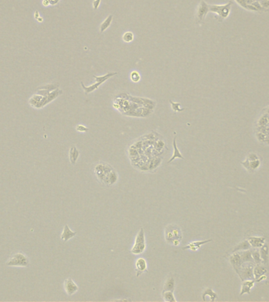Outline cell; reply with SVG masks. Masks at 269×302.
I'll return each instance as SVG.
<instances>
[{
	"label": "cell",
	"instance_id": "6",
	"mask_svg": "<svg viewBox=\"0 0 269 302\" xmlns=\"http://www.w3.org/2000/svg\"><path fill=\"white\" fill-rule=\"evenodd\" d=\"M64 289L65 291L69 296L75 294L79 290V287L72 279V278H68L64 282Z\"/></svg>",
	"mask_w": 269,
	"mask_h": 302
},
{
	"label": "cell",
	"instance_id": "35",
	"mask_svg": "<svg viewBox=\"0 0 269 302\" xmlns=\"http://www.w3.org/2000/svg\"><path fill=\"white\" fill-rule=\"evenodd\" d=\"M76 131H77V132H87L89 131L88 128L83 126V125H82V124L77 125V126H76Z\"/></svg>",
	"mask_w": 269,
	"mask_h": 302
},
{
	"label": "cell",
	"instance_id": "17",
	"mask_svg": "<svg viewBox=\"0 0 269 302\" xmlns=\"http://www.w3.org/2000/svg\"><path fill=\"white\" fill-rule=\"evenodd\" d=\"M79 156V151L75 146H72L69 150V161L72 165H75Z\"/></svg>",
	"mask_w": 269,
	"mask_h": 302
},
{
	"label": "cell",
	"instance_id": "23",
	"mask_svg": "<svg viewBox=\"0 0 269 302\" xmlns=\"http://www.w3.org/2000/svg\"><path fill=\"white\" fill-rule=\"evenodd\" d=\"M206 296H208V297H210V300H211V301H215L216 299L217 298V294L215 293V292L213 291L211 288H206L204 291H203V293H202L203 300H206Z\"/></svg>",
	"mask_w": 269,
	"mask_h": 302
},
{
	"label": "cell",
	"instance_id": "37",
	"mask_svg": "<svg viewBox=\"0 0 269 302\" xmlns=\"http://www.w3.org/2000/svg\"><path fill=\"white\" fill-rule=\"evenodd\" d=\"M257 159H259L258 157H257V155L255 154H249V156L247 157V160L249 161H255V160H257Z\"/></svg>",
	"mask_w": 269,
	"mask_h": 302
},
{
	"label": "cell",
	"instance_id": "29",
	"mask_svg": "<svg viewBox=\"0 0 269 302\" xmlns=\"http://www.w3.org/2000/svg\"><path fill=\"white\" fill-rule=\"evenodd\" d=\"M146 243V239H145V232L144 229L141 227V229L139 230V233L137 234L136 237V240H135V243Z\"/></svg>",
	"mask_w": 269,
	"mask_h": 302
},
{
	"label": "cell",
	"instance_id": "2",
	"mask_svg": "<svg viewBox=\"0 0 269 302\" xmlns=\"http://www.w3.org/2000/svg\"><path fill=\"white\" fill-rule=\"evenodd\" d=\"M6 266L9 267H22L26 268L29 265V259L25 254L21 252L13 253L8 258L5 263Z\"/></svg>",
	"mask_w": 269,
	"mask_h": 302
},
{
	"label": "cell",
	"instance_id": "4",
	"mask_svg": "<svg viewBox=\"0 0 269 302\" xmlns=\"http://www.w3.org/2000/svg\"><path fill=\"white\" fill-rule=\"evenodd\" d=\"M237 273L240 275L242 280H253L254 279L253 276V264H242L239 268H235Z\"/></svg>",
	"mask_w": 269,
	"mask_h": 302
},
{
	"label": "cell",
	"instance_id": "16",
	"mask_svg": "<svg viewBox=\"0 0 269 302\" xmlns=\"http://www.w3.org/2000/svg\"><path fill=\"white\" fill-rule=\"evenodd\" d=\"M175 286V278L172 275L168 276L167 279L164 282V287H163V290H168V291H174Z\"/></svg>",
	"mask_w": 269,
	"mask_h": 302
},
{
	"label": "cell",
	"instance_id": "38",
	"mask_svg": "<svg viewBox=\"0 0 269 302\" xmlns=\"http://www.w3.org/2000/svg\"><path fill=\"white\" fill-rule=\"evenodd\" d=\"M101 1L102 0H94V2H93V9L94 10H96L98 8V6H99V5H100V3H101Z\"/></svg>",
	"mask_w": 269,
	"mask_h": 302
},
{
	"label": "cell",
	"instance_id": "36",
	"mask_svg": "<svg viewBox=\"0 0 269 302\" xmlns=\"http://www.w3.org/2000/svg\"><path fill=\"white\" fill-rule=\"evenodd\" d=\"M267 122H268V120H267V117L265 116L262 117L259 120L258 124L260 125V126H265V125L267 124Z\"/></svg>",
	"mask_w": 269,
	"mask_h": 302
},
{
	"label": "cell",
	"instance_id": "9",
	"mask_svg": "<svg viewBox=\"0 0 269 302\" xmlns=\"http://www.w3.org/2000/svg\"><path fill=\"white\" fill-rule=\"evenodd\" d=\"M118 180V174L114 169H112L110 172H109L106 177L105 178L103 181V184L106 185L107 186H113V184L117 183Z\"/></svg>",
	"mask_w": 269,
	"mask_h": 302
},
{
	"label": "cell",
	"instance_id": "39",
	"mask_svg": "<svg viewBox=\"0 0 269 302\" xmlns=\"http://www.w3.org/2000/svg\"><path fill=\"white\" fill-rule=\"evenodd\" d=\"M257 139H258L259 141L263 142V141H264V140H265L266 136H264V133H261V132H259V133H257Z\"/></svg>",
	"mask_w": 269,
	"mask_h": 302
},
{
	"label": "cell",
	"instance_id": "11",
	"mask_svg": "<svg viewBox=\"0 0 269 302\" xmlns=\"http://www.w3.org/2000/svg\"><path fill=\"white\" fill-rule=\"evenodd\" d=\"M76 235H77V233L76 231H72V230H70L69 227L67 224H65V227H64L62 235H61V239L62 241H64V242H68L69 239L75 237Z\"/></svg>",
	"mask_w": 269,
	"mask_h": 302
},
{
	"label": "cell",
	"instance_id": "43",
	"mask_svg": "<svg viewBox=\"0 0 269 302\" xmlns=\"http://www.w3.org/2000/svg\"><path fill=\"white\" fill-rule=\"evenodd\" d=\"M265 140H266V141H267V143H269V138H266Z\"/></svg>",
	"mask_w": 269,
	"mask_h": 302
},
{
	"label": "cell",
	"instance_id": "34",
	"mask_svg": "<svg viewBox=\"0 0 269 302\" xmlns=\"http://www.w3.org/2000/svg\"><path fill=\"white\" fill-rule=\"evenodd\" d=\"M131 79L133 82H139L141 79V76H140V74L137 71H133L131 73Z\"/></svg>",
	"mask_w": 269,
	"mask_h": 302
},
{
	"label": "cell",
	"instance_id": "20",
	"mask_svg": "<svg viewBox=\"0 0 269 302\" xmlns=\"http://www.w3.org/2000/svg\"><path fill=\"white\" fill-rule=\"evenodd\" d=\"M146 248V243H135L133 247L131 250V253L133 254H140V253H143Z\"/></svg>",
	"mask_w": 269,
	"mask_h": 302
},
{
	"label": "cell",
	"instance_id": "14",
	"mask_svg": "<svg viewBox=\"0 0 269 302\" xmlns=\"http://www.w3.org/2000/svg\"><path fill=\"white\" fill-rule=\"evenodd\" d=\"M255 281L253 280H245L242 283V289H241V293H240V296L242 295L245 294V293H248L249 294L250 293V289L251 288L254 286Z\"/></svg>",
	"mask_w": 269,
	"mask_h": 302
},
{
	"label": "cell",
	"instance_id": "21",
	"mask_svg": "<svg viewBox=\"0 0 269 302\" xmlns=\"http://www.w3.org/2000/svg\"><path fill=\"white\" fill-rule=\"evenodd\" d=\"M250 247H251V245H250V243H249V241L248 240L243 241V242H242V243H240L239 244H238L237 246H235L233 252L244 251V250H249Z\"/></svg>",
	"mask_w": 269,
	"mask_h": 302
},
{
	"label": "cell",
	"instance_id": "28",
	"mask_svg": "<svg viewBox=\"0 0 269 302\" xmlns=\"http://www.w3.org/2000/svg\"><path fill=\"white\" fill-rule=\"evenodd\" d=\"M251 254H252V257H253V261H254V262L256 263V264H262V260H261V257H260V250H257V248H254L253 250H251Z\"/></svg>",
	"mask_w": 269,
	"mask_h": 302
},
{
	"label": "cell",
	"instance_id": "19",
	"mask_svg": "<svg viewBox=\"0 0 269 302\" xmlns=\"http://www.w3.org/2000/svg\"><path fill=\"white\" fill-rule=\"evenodd\" d=\"M267 273V269L264 266H261L260 264H257L256 267L253 268V276L256 280L260 278V276Z\"/></svg>",
	"mask_w": 269,
	"mask_h": 302
},
{
	"label": "cell",
	"instance_id": "12",
	"mask_svg": "<svg viewBox=\"0 0 269 302\" xmlns=\"http://www.w3.org/2000/svg\"><path fill=\"white\" fill-rule=\"evenodd\" d=\"M230 262L232 264L234 268H239L243 264L242 261V259H241L240 254L238 252H234L233 254L230 257Z\"/></svg>",
	"mask_w": 269,
	"mask_h": 302
},
{
	"label": "cell",
	"instance_id": "10",
	"mask_svg": "<svg viewBox=\"0 0 269 302\" xmlns=\"http://www.w3.org/2000/svg\"><path fill=\"white\" fill-rule=\"evenodd\" d=\"M212 241H213L212 239H209V240H205V241H194V242L190 243L189 244L186 245V246H184V247L183 248V250H190L191 251H197V250H198L199 249L201 248V246L206 244V243H210Z\"/></svg>",
	"mask_w": 269,
	"mask_h": 302
},
{
	"label": "cell",
	"instance_id": "26",
	"mask_svg": "<svg viewBox=\"0 0 269 302\" xmlns=\"http://www.w3.org/2000/svg\"><path fill=\"white\" fill-rule=\"evenodd\" d=\"M117 75V72H108L107 74L104 75L102 76H94V78L95 79L96 82H99V83H103L104 82L106 81L107 80H109L110 78H111L112 76H116Z\"/></svg>",
	"mask_w": 269,
	"mask_h": 302
},
{
	"label": "cell",
	"instance_id": "27",
	"mask_svg": "<svg viewBox=\"0 0 269 302\" xmlns=\"http://www.w3.org/2000/svg\"><path fill=\"white\" fill-rule=\"evenodd\" d=\"M101 84L102 83H99V82H96L95 83L92 84V85L90 86V87H86V86L83 84V82H81V86H82V87H83V90H84V92L86 94H88L89 93L93 92L94 90H97V89L98 88V87H99Z\"/></svg>",
	"mask_w": 269,
	"mask_h": 302
},
{
	"label": "cell",
	"instance_id": "44",
	"mask_svg": "<svg viewBox=\"0 0 269 302\" xmlns=\"http://www.w3.org/2000/svg\"><path fill=\"white\" fill-rule=\"evenodd\" d=\"M38 21H40V22H41L42 21H43V20H42V18H41V17H39V18H38Z\"/></svg>",
	"mask_w": 269,
	"mask_h": 302
},
{
	"label": "cell",
	"instance_id": "42",
	"mask_svg": "<svg viewBox=\"0 0 269 302\" xmlns=\"http://www.w3.org/2000/svg\"><path fill=\"white\" fill-rule=\"evenodd\" d=\"M35 17L37 18V19H38V18H39V12H38V11H36V14H35Z\"/></svg>",
	"mask_w": 269,
	"mask_h": 302
},
{
	"label": "cell",
	"instance_id": "7",
	"mask_svg": "<svg viewBox=\"0 0 269 302\" xmlns=\"http://www.w3.org/2000/svg\"><path fill=\"white\" fill-rule=\"evenodd\" d=\"M209 11V6L205 2L204 0H202V2H200L198 6V11H197V19L199 22L202 21L203 20L205 19L206 16L207 15L208 12Z\"/></svg>",
	"mask_w": 269,
	"mask_h": 302
},
{
	"label": "cell",
	"instance_id": "18",
	"mask_svg": "<svg viewBox=\"0 0 269 302\" xmlns=\"http://www.w3.org/2000/svg\"><path fill=\"white\" fill-rule=\"evenodd\" d=\"M172 145H173V154H172V157L170 158L169 161H168V164H170L172 162V161L175 159V158H180V159H184L183 156L182 155V154L180 153V151L179 150V149L177 148V145H176V138H174L173 139V143H172Z\"/></svg>",
	"mask_w": 269,
	"mask_h": 302
},
{
	"label": "cell",
	"instance_id": "13",
	"mask_svg": "<svg viewBox=\"0 0 269 302\" xmlns=\"http://www.w3.org/2000/svg\"><path fill=\"white\" fill-rule=\"evenodd\" d=\"M248 241L253 248H260L265 243V239L263 237H250Z\"/></svg>",
	"mask_w": 269,
	"mask_h": 302
},
{
	"label": "cell",
	"instance_id": "33",
	"mask_svg": "<svg viewBox=\"0 0 269 302\" xmlns=\"http://www.w3.org/2000/svg\"><path fill=\"white\" fill-rule=\"evenodd\" d=\"M165 147V143L163 140H157L155 143H154V148L157 150V151H160V150H163Z\"/></svg>",
	"mask_w": 269,
	"mask_h": 302
},
{
	"label": "cell",
	"instance_id": "31",
	"mask_svg": "<svg viewBox=\"0 0 269 302\" xmlns=\"http://www.w3.org/2000/svg\"><path fill=\"white\" fill-rule=\"evenodd\" d=\"M134 40V34L131 32H127L124 34L123 40L125 43H131Z\"/></svg>",
	"mask_w": 269,
	"mask_h": 302
},
{
	"label": "cell",
	"instance_id": "41",
	"mask_svg": "<svg viewBox=\"0 0 269 302\" xmlns=\"http://www.w3.org/2000/svg\"><path fill=\"white\" fill-rule=\"evenodd\" d=\"M43 3H44V5L45 6H48L49 4H50V2H49L48 0H44V2H43Z\"/></svg>",
	"mask_w": 269,
	"mask_h": 302
},
{
	"label": "cell",
	"instance_id": "22",
	"mask_svg": "<svg viewBox=\"0 0 269 302\" xmlns=\"http://www.w3.org/2000/svg\"><path fill=\"white\" fill-rule=\"evenodd\" d=\"M240 254L241 259H242V263H247V262H253V259L252 257L251 251L249 250H244L243 252L239 253Z\"/></svg>",
	"mask_w": 269,
	"mask_h": 302
},
{
	"label": "cell",
	"instance_id": "40",
	"mask_svg": "<svg viewBox=\"0 0 269 302\" xmlns=\"http://www.w3.org/2000/svg\"><path fill=\"white\" fill-rule=\"evenodd\" d=\"M48 1L49 2H50V4H51V5H55V4H57L58 2H59V0H48Z\"/></svg>",
	"mask_w": 269,
	"mask_h": 302
},
{
	"label": "cell",
	"instance_id": "24",
	"mask_svg": "<svg viewBox=\"0 0 269 302\" xmlns=\"http://www.w3.org/2000/svg\"><path fill=\"white\" fill-rule=\"evenodd\" d=\"M162 297L164 301L166 302H176L174 293L172 291H168V290H163Z\"/></svg>",
	"mask_w": 269,
	"mask_h": 302
},
{
	"label": "cell",
	"instance_id": "5",
	"mask_svg": "<svg viewBox=\"0 0 269 302\" xmlns=\"http://www.w3.org/2000/svg\"><path fill=\"white\" fill-rule=\"evenodd\" d=\"M231 5L232 2H230L226 5H210L209 6V11L217 13L222 19H225L229 15Z\"/></svg>",
	"mask_w": 269,
	"mask_h": 302
},
{
	"label": "cell",
	"instance_id": "1",
	"mask_svg": "<svg viewBox=\"0 0 269 302\" xmlns=\"http://www.w3.org/2000/svg\"><path fill=\"white\" fill-rule=\"evenodd\" d=\"M164 239L168 244H171L174 241L179 240L182 242L183 231L180 227L175 224L167 225L164 229Z\"/></svg>",
	"mask_w": 269,
	"mask_h": 302
},
{
	"label": "cell",
	"instance_id": "32",
	"mask_svg": "<svg viewBox=\"0 0 269 302\" xmlns=\"http://www.w3.org/2000/svg\"><path fill=\"white\" fill-rule=\"evenodd\" d=\"M169 102L171 103V105H172V110H173L174 112H181V111L184 110L185 109L184 108H180V103H179V102H173V101H171V100L169 101Z\"/></svg>",
	"mask_w": 269,
	"mask_h": 302
},
{
	"label": "cell",
	"instance_id": "3",
	"mask_svg": "<svg viewBox=\"0 0 269 302\" xmlns=\"http://www.w3.org/2000/svg\"><path fill=\"white\" fill-rule=\"evenodd\" d=\"M113 168V167L110 165H109L108 163L106 162H99L97 163L94 167V175L97 177L98 180L101 183H103V181L106 177L108 173L110 172Z\"/></svg>",
	"mask_w": 269,
	"mask_h": 302
},
{
	"label": "cell",
	"instance_id": "30",
	"mask_svg": "<svg viewBox=\"0 0 269 302\" xmlns=\"http://www.w3.org/2000/svg\"><path fill=\"white\" fill-rule=\"evenodd\" d=\"M161 158H155L154 159H152L151 161L150 162V165H149V168L150 170L155 169L157 168L159 165H161Z\"/></svg>",
	"mask_w": 269,
	"mask_h": 302
},
{
	"label": "cell",
	"instance_id": "15",
	"mask_svg": "<svg viewBox=\"0 0 269 302\" xmlns=\"http://www.w3.org/2000/svg\"><path fill=\"white\" fill-rule=\"evenodd\" d=\"M260 257H261L262 260V263L264 264H268V256H269V249L268 246L267 245H263L260 248Z\"/></svg>",
	"mask_w": 269,
	"mask_h": 302
},
{
	"label": "cell",
	"instance_id": "8",
	"mask_svg": "<svg viewBox=\"0 0 269 302\" xmlns=\"http://www.w3.org/2000/svg\"><path fill=\"white\" fill-rule=\"evenodd\" d=\"M136 277H139L144 272L147 271V262L143 257L138 258L136 261Z\"/></svg>",
	"mask_w": 269,
	"mask_h": 302
},
{
	"label": "cell",
	"instance_id": "25",
	"mask_svg": "<svg viewBox=\"0 0 269 302\" xmlns=\"http://www.w3.org/2000/svg\"><path fill=\"white\" fill-rule=\"evenodd\" d=\"M113 15L111 14L109 15V16L107 17L106 19V20L101 24V25H100V32H105L106 30L110 26L111 23H112L113 21Z\"/></svg>",
	"mask_w": 269,
	"mask_h": 302
}]
</instances>
